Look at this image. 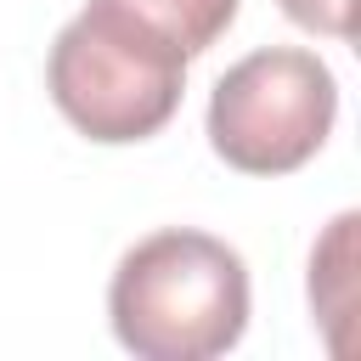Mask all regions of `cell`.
Wrapping results in <instances>:
<instances>
[{"mask_svg": "<svg viewBox=\"0 0 361 361\" xmlns=\"http://www.w3.org/2000/svg\"><path fill=\"white\" fill-rule=\"evenodd\" d=\"M113 338L141 361H209L248 327V265L231 243L164 226L124 248L107 282Z\"/></svg>", "mask_w": 361, "mask_h": 361, "instance_id": "1", "label": "cell"}, {"mask_svg": "<svg viewBox=\"0 0 361 361\" xmlns=\"http://www.w3.org/2000/svg\"><path fill=\"white\" fill-rule=\"evenodd\" d=\"M45 85L56 113L79 135L102 147H124L158 135L175 118L186 90V56L169 39L130 23L124 11L85 0V11L62 23L51 45Z\"/></svg>", "mask_w": 361, "mask_h": 361, "instance_id": "2", "label": "cell"}, {"mask_svg": "<svg viewBox=\"0 0 361 361\" xmlns=\"http://www.w3.org/2000/svg\"><path fill=\"white\" fill-rule=\"evenodd\" d=\"M338 118V79L305 45H265L209 90V147L243 175L305 169Z\"/></svg>", "mask_w": 361, "mask_h": 361, "instance_id": "3", "label": "cell"}, {"mask_svg": "<svg viewBox=\"0 0 361 361\" xmlns=\"http://www.w3.org/2000/svg\"><path fill=\"white\" fill-rule=\"evenodd\" d=\"M113 11H124L130 23H141L147 34L169 39L186 62L203 56L237 17V0H102Z\"/></svg>", "mask_w": 361, "mask_h": 361, "instance_id": "4", "label": "cell"}, {"mask_svg": "<svg viewBox=\"0 0 361 361\" xmlns=\"http://www.w3.org/2000/svg\"><path fill=\"white\" fill-rule=\"evenodd\" d=\"M355 226L361 220L344 209L327 226V237L310 248V310L327 322V344L333 350H344L338 322L350 316V288H355Z\"/></svg>", "mask_w": 361, "mask_h": 361, "instance_id": "5", "label": "cell"}, {"mask_svg": "<svg viewBox=\"0 0 361 361\" xmlns=\"http://www.w3.org/2000/svg\"><path fill=\"white\" fill-rule=\"evenodd\" d=\"M288 23L327 34V39H350L355 34V0H276Z\"/></svg>", "mask_w": 361, "mask_h": 361, "instance_id": "6", "label": "cell"}]
</instances>
